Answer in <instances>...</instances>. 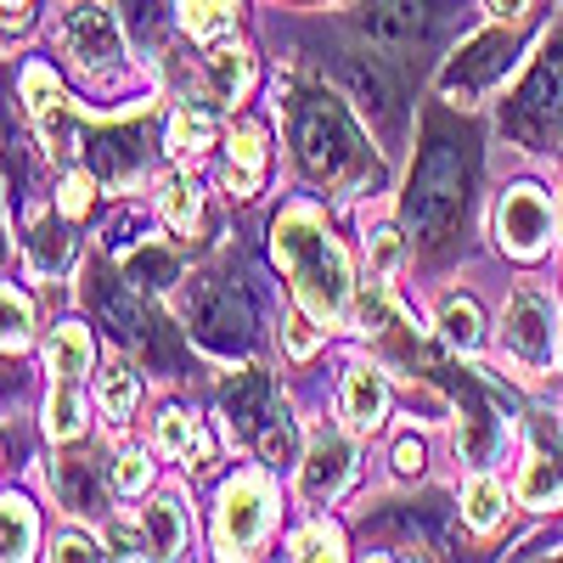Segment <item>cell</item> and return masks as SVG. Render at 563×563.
<instances>
[{
	"mask_svg": "<svg viewBox=\"0 0 563 563\" xmlns=\"http://www.w3.org/2000/svg\"><path fill=\"white\" fill-rule=\"evenodd\" d=\"M271 243H276L282 271L294 276L299 305H305L321 327L344 321V310H350V265H344V249L333 243V231L321 225V214H316L310 203L282 209L276 225H271Z\"/></svg>",
	"mask_w": 563,
	"mask_h": 563,
	"instance_id": "1",
	"label": "cell"
},
{
	"mask_svg": "<svg viewBox=\"0 0 563 563\" xmlns=\"http://www.w3.org/2000/svg\"><path fill=\"white\" fill-rule=\"evenodd\" d=\"M462 203H467V169H462V153L456 141L434 135L422 147L417 169H411V186H406V220L422 243H445L456 220H462Z\"/></svg>",
	"mask_w": 563,
	"mask_h": 563,
	"instance_id": "2",
	"label": "cell"
},
{
	"mask_svg": "<svg viewBox=\"0 0 563 563\" xmlns=\"http://www.w3.org/2000/svg\"><path fill=\"white\" fill-rule=\"evenodd\" d=\"M294 141H299V158H305V169L316 180H344L361 164V135H355L344 102L327 97V90L299 97V108H294Z\"/></svg>",
	"mask_w": 563,
	"mask_h": 563,
	"instance_id": "3",
	"label": "cell"
},
{
	"mask_svg": "<svg viewBox=\"0 0 563 563\" xmlns=\"http://www.w3.org/2000/svg\"><path fill=\"white\" fill-rule=\"evenodd\" d=\"M180 316H186V333H192L203 350L214 355H243L254 344V316H249V299L238 288H225L220 276H198L180 299Z\"/></svg>",
	"mask_w": 563,
	"mask_h": 563,
	"instance_id": "4",
	"label": "cell"
},
{
	"mask_svg": "<svg viewBox=\"0 0 563 563\" xmlns=\"http://www.w3.org/2000/svg\"><path fill=\"white\" fill-rule=\"evenodd\" d=\"M501 124H507L512 141H525V147H541V141H552V130L563 124V40H552L547 57L525 74L519 90H512Z\"/></svg>",
	"mask_w": 563,
	"mask_h": 563,
	"instance_id": "5",
	"label": "cell"
},
{
	"mask_svg": "<svg viewBox=\"0 0 563 563\" xmlns=\"http://www.w3.org/2000/svg\"><path fill=\"white\" fill-rule=\"evenodd\" d=\"M271 525V485L260 474H238L225 490H220V512H214V547L225 558L249 552Z\"/></svg>",
	"mask_w": 563,
	"mask_h": 563,
	"instance_id": "6",
	"label": "cell"
},
{
	"mask_svg": "<svg viewBox=\"0 0 563 563\" xmlns=\"http://www.w3.org/2000/svg\"><path fill=\"white\" fill-rule=\"evenodd\" d=\"M496 243L512 254V260H536L547 254L552 243V203L541 186H512L496 209Z\"/></svg>",
	"mask_w": 563,
	"mask_h": 563,
	"instance_id": "7",
	"label": "cell"
},
{
	"mask_svg": "<svg viewBox=\"0 0 563 563\" xmlns=\"http://www.w3.org/2000/svg\"><path fill=\"white\" fill-rule=\"evenodd\" d=\"M501 339H507V350L519 355V361H530V366H552V355H558V321H552V305H547L541 294L519 288V294L507 299Z\"/></svg>",
	"mask_w": 563,
	"mask_h": 563,
	"instance_id": "8",
	"label": "cell"
},
{
	"mask_svg": "<svg viewBox=\"0 0 563 563\" xmlns=\"http://www.w3.org/2000/svg\"><path fill=\"white\" fill-rule=\"evenodd\" d=\"M63 45H68V57H74L85 74H108V68H119V57H124L119 23H113V12H102V7H74V12L63 18Z\"/></svg>",
	"mask_w": 563,
	"mask_h": 563,
	"instance_id": "9",
	"label": "cell"
},
{
	"mask_svg": "<svg viewBox=\"0 0 563 563\" xmlns=\"http://www.w3.org/2000/svg\"><path fill=\"white\" fill-rule=\"evenodd\" d=\"M429 29H434V0H372L366 12V34L384 52H411V45L429 40Z\"/></svg>",
	"mask_w": 563,
	"mask_h": 563,
	"instance_id": "10",
	"label": "cell"
},
{
	"mask_svg": "<svg viewBox=\"0 0 563 563\" xmlns=\"http://www.w3.org/2000/svg\"><path fill=\"white\" fill-rule=\"evenodd\" d=\"M507 52H512V40H507V34H479V40L445 68V102L467 108V102H474V90L490 85V79L507 68Z\"/></svg>",
	"mask_w": 563,
	"mask_h": 563,
	"instance_id": "11",
	"label": "cell"
},
{
	"mask_svg": "<svg viewBox=\"0 0 563 563\" xmlns=\"http://www.w3.org/2000/svg\"><path fill=\"white\" fill-rule=\"evenodd\" d=\"M350 467H355L350 440L316 434L310 451H305V462H299V490H305V501H333V496L344 490V479H350Z\"/></svg>",
	"mask_w": 563,
	"mask_h": 563,
	"instance_id": "12",
	"label": "cell"
},
{
	"mask_svg": "<svg viewBox=\"0 0 563 563\" xmlns=\"http://www.w3.org/2000/svg\"><path fill=\"white\" fill-rule=\"evenodd\" d=\"M344 90H350V102H361L366 119H384V124L400 119V85L378 57H350L344 63Z\"/></svg>",
	"mask_w": 563,
	"mask_h": 563,
	"instance_id": "13",
	"label": "cell"
},
{
	"mask_svg": "<svg viewBox=\"0 0 563 563\" xmlns=\"http://www.w3.org/2000/svg\"><path fill=\"white\" fill-rule=\"evenodd\" d=\"M339 406H344V422H350L355 434L384 429V417H389V384H384V372L378 366H350Z\"/></svg>",
	"mask_w": 563,
	"mask_h": 563,
	"instance_id": "14",
	"label": "cell"
},
{
	"mask_svg": "<svg viewBox=\"0 0 563 563\" xmlns=\"http://www.w3.org/2000/svg\"><path fill=\"white\" fill-rule=\"evenodd\" d=\"M220 400H225L231 429H238V434H260L265 417H271V378H265V372H243L238 384H225Z\"/></svg>",
	"mask_w": 563,
	"mask_h": 563,
	"instance_id": "15",
	"label": "cell"
},
{
	"mask_svg": "<svg viewBox=\"0 0 563 563\" xmlns=\"http://www.w3.org/2000/svg\"><path fill=\"white\" fill-rule=\"evenodd\" d=\"M260 164H265V130L260 124H238V130H231V175H225L238 198H254Z\"/></svg>",
	"mask_w": 563,
	"mask_h": 563,
	"instance_id": "16",
	"label": "cell"
},
{
	"mask_svg": "<svg viewBox=\"0 0 563 563\" xmlns=\"http://www.w3.org/2000/svg\"><path fill=\"white\" fill-rule=\"evenodd\" d=\"M52 485H57V496H63L74 512H97V507H102V474H97V462H90V456L57 462Z\"/></svg>",
	"mask_w": 563,
	"mask_h": 563,
	"instance_id": "17",
	"label": "cell"
},
{
	"mask_svg": "<svg viewBox=\"0 0 563 563\" xmlns=\"http://www.w3.org/2000/svg\"><path fill=\"white\" fill-rule=\"evenodd\" d=\"M124 282L135 294H158V288H169V282H180V260L169 249H135L124 260Z\"/></svg>",
	"mask_w": 563,
	"mask_h": 563,
	"instance_id": "18",
	"label": "cell"
},
{
	"mask_svg": "<svg viewBox=\"0 0 563 563\" xmlns=\"http://www.w3.org/2000/svg\"><path fill=\"white\" fill-rule=\"evenodd\" d=\"M90 164H97V175H108V180L130 175V169L141 164V135H135V130H108V135H97V141H90Z\"/></svg>",
	"mask_w": 563,
	"mask_h": 563,
	"instance_id": "19",
	"label": "cell"
},
{
	"mask_svg": "<svg viewBox=\"0 0 563 563\" xmlns=\"http://www.w3.org/2000/svg\"><path fill=\"white\" fill-rule=\"evenodd\" d=\"M519 496H525L530 507H547V501H558V496H563V451H558V445H552V451L541 445V451L530 456Z\"/></svg>",
	"mask_w": 563,
	"mask_h": 563,
	"instance_id": "20",
	"label": "cell"
},
{
	"mask_svg": "<svg viewBox=\"0 0 563 563\" xmlns=\"http://www.w3.org/2000/svg\"><path fill=\"white\" fill-rule=\"evenodd\" d=\"M0 547H7L12 563L34 558V507L12 490H7V501H0Z\"/></svg>",
	"mask_w": 563,
	"mask_h": 563,
	"instance_id": "21",
	"label": "cell"
},
{
	"mask_svg": "<svg viewBox=\"0 0 563 563\" xmlns=\"http://www.w3.org/2000/svg\"><path fill=\"white\" fill-rule=\"evenodd\" d=\"M180 23L198 40H225L238 23V0H180Z\"/></svg>",
	"mask_w": 563,
	"mask_h": 563,
	"instance_id": "22",
	"label": "cell"
},
{
	"mask_svg": "<svg viewBox=\"0 0 563 563\" xmlns=\"http://www.w3.org/2000/svg\"><path fill=\"white\" fill-rule=\"evenodd\" d=\"M141 530H147L153 558H175L180 541H186V525H180V507L175 501H153L147 512H141Z\"/></svg>",
	"mask_w": 563,
	"mask_h": 563,
	"instance_id": "23",
	"label": "cell"
},
{
	"mask_svg": "<svg viewBox=\"0 0 563 563\" xmlns=\"http://www.w3.org/2000/svg\"><path fill=\"white\" fill-rule=\"evenodd\" d=\"M440 333H445V344H456V350H479V339H485V321H479V305L474 299H445V310H440Z\"/></svg>",
	"mask_w": 563,
	"mask_h": 563,
	"instance_id": "24",
	"label": "cell"
},
{
	"mask_svg": "<svg viewBox=\"0 0 563 563\" xmlns=\"http://www.w3.org/2000/svg\"><path fill=\"white\" fill-rule=\"evenodd\" d=\"M209 74H214V85H220V97L238 102L243 90H249V79H254V63H249L243 45H214V52H209Z\"/></svg>",
	"mask_w": 563,
	"mask_h": 563,
	"instance_id": "25",
	"label": "cell"
},
{
	"mask_svg": "<svg viewBox=\"0 0 563 563\" xmlns=\"http://www.w3.org/2000/svg\"><path fill=\"white\" fill-rule=\"evenodd\" d=\"M52 372L57 378H85L90 372V333L85 327H57L52 333Z\"/></svg>",
	"mask_w": 563,
	"mask_h": 563,
	"instance_id": "26",
	"label": "cell"
},
{
	"mask_svg": "<svg viewBox=\"0 0 563 563\" xmlns=\"http://www.w3.org/2000/svg\"><path fill=\"white\" fill-rule=\"evenodd\" d=\"M158 445H164L169 456H198V462L209 456V434H203L186 411H164V422H158Z\"/></svg>",
	"mask_w": 563,
	"mask_h": 563,
	"instance_id": "27",
	"label": "cell"
},
{
	"mask_svg": "<svg viewBox=\"0 0 563 563\" xmlns=\"http://www.w3.org/2000/svg\"><path fill=\"white\" fill-rule=\"evenodd\" d=\"M462 512H467V525H474V530H496L501 512H507V490L479 474L474 485H467V496H462Z\"/></svg>",
	"mask_w": 563,
	"mask_h": 563,
	"instance_id": "28",
	"label": "cell"
},
{
	"mask_svg": "<svg viewBox=\"0 0 563 563\" xmlns=\"http://www.w3.org/2000/svg\"><path fill=\"white\" fill-rule=\"evenodd\" d=\"M164 220L175 225V231H192L198 225V214H203V198H198V186L192 180H186V175H169L164 180Z\"/></svg>",
	"mask_w": 563,
	"mask_h": 563,
	"instance_id": "29",
	"label": "cell"
},
{
	"mask_svg": "<svg viewBox=\"0 0 563 563\" xmlns=\"http://www.w3.org/2000/svg\"><path fill=\"white\" fill-rule=\"evenodd\" d=\"M23 102H29V113H34V119H45V113H57V108H63L57 74L45 68V63H29V68H23Z\"/></svg>",
	"mask_w": 563,
	"mask_h": 563,
	"instance_id": "30",
	"label": "cell"
},
{
	"mask_svg": "<svg viewBox=\"0 0 563 563\" xmlns=\"http://www.w3.org/2000/svg\"><path fill=\"white\" fill-rule=\"evenodd\" d=\"M209 141H214V124L203 113H175L169 119V153L175 158H198Z\"/></svg>",
	"mask_w": 563,
	"mask_h": 563,
	"instance_id": "31",
	"label": "cell"
},
{
	"mask_svg": "<svg viewBox=\"0 0 563 563\" xmlns=\"http://www.w3.org/2000/svg\"><path fill=\"white\" fill-rule=\"evenodd\" d=\"M254 440H260L265 462H276V467H282V462H299V429H294V417H276V411H271L265 429H260Z\"/></svg>",
	"mask_w": 563,
	"mask_h": 563,
	"instance_id": "32",
	"label": "cell"
},
{
	"mask_svg": "<svg viewBox=\"0 0 563 563\" xmlns=\"http://www.w3.org/2000/svg\"><path fill=\"white\" fill-rule=\"evenodd\" d=\"M79 378H63V389L52 395V417H45V429H52L57 440H74L85 429V406H79Z\"/></svg>",
	"mask_w": 563,
	"mask_h": 563,
	"instance_id": "33",
	"label": "cell"
},
{
	"mask_svg": "<svg viewBox=\"0 0 563 563\" xmlns=\"http://www.w3.org/2000/svg\"><path fill=\"white\" fill-rule=\"evenodd\" d=\"M288 558H344V536H339V525H305L299 536H294V547H288Z\"/></svg>",
	"mask_w": 563,
	"mask_h": 563,
	"instance_id": "34",
	"label": "cell"
},
{
	"mask_svg": "<svg viewBox=\"0 0 563 563\" xmlns=\"http://www.w3.org/2000/svg\"><path fill=\"white\" fill-rule=\"evenodd\" d=\"M130 406H135V378L124 366H108L102 372V411L108 417H130Z\"/></svg>",
	"mask_w": 563,
	"mask_h": 563,
	"instance_id": "35",
	"label": "cell"
},
{
	"mask_svg": "<svg viewBox=\"0 0 563 563\" xmlns=\"http://www.w3.org/2000/svg\"><path fill=\"white\" fill-rule=\"evenodd\" d=\"M68 260V231L52 220V225H40L34 231V271H57Z\"/></svg>",
	"mask_w": 563,
	"mask_h": 563,
	"instance_id": "36",
	"label": "cell"
},
{
	"mask_svg": "<svg viewBox=\"0 0 563 563\" xmlns=\"http://www.w3.org/2000/svg\"><path fill=\"white\" fill-rule=\"evenodd\" d=\"M29 321H34V305L18 288H7V350H23L29 344Z\"/></svg>",
	"mask_w": 563,
	"mask_h": 563,
	"instance_id": "37",
	"label": "cell"
},
{
	"mask_svg": "<svg viewBox=\"0 0 563 563\" xmlns=\"http://www.w3.org/2000/svg\"><path fill=\"white\" fill-rule=\"evenodd\" d=\"M147 479H153V462H147V456H135V451L119 456V467H113V485H119V490L135 496V490H147Z\"/></svg>",
	"mask_w": 563,
	"mask_h": 563,
	"instance_id": "38",
	"label": "cell"
},
{
	"mask_svg": "<svg viewBox=\"0 0 563 563\" xmlns=\"http://www.w3.org/2000/svg\"><path fill=\"white\" fill-rule=\"evenodd\" d=\"M90 203V175H68L63 180V214H85Z\"/></svg>",
	"mask_w": 563,
	"mask_h": 563,
	"instance_id": "39",
	"label": "cell"
},
{
	"mask_svg": "<svg viewBox=\"0 0 563 563\" xmlns=\"http://www.w3.org/2000/svg\"><path fill=\"white\" fill-rule=\"evenodd\" d=\"M395 260H400V243H395V231H378V265H372V282H389Z\"/></svg>",
	"mask_w": 563,
	"mask_h": 563,
	"instance_id": "40",
	"label": "cell"
},
{
	"mask_svg": "<svg viewBox=\"0 0 563 563\" xmlns=\"http://www.w3.org/2000/svg\"><path fill=\"white\" fill-rule=\"evenodd\" d=\"M158 7H164V0H130V23H135L141 34H153V29H158Z\"/></svg>",
	"mask_w": 563,
	"mask_h": 563,
	"instance_id": "41",
	"label": "cell"
},
{
	"mask_svg": "<svg viewBox=\"0 0 563 563\" xmlns=\"http://www.w3.org/2000/svg\"><path fill=\"white\" fill-rule=\"evenodd\" d=\"M288 350H294V355H310V350H316V333H310V321H305V316L288 321Z\"/></svg>",
	"mask_w": 563,
	"mask_h": 563,
	"instance_id": "42",
	"label": "cell"
},
{
	"mask_svg": "<svg viewBox=\"0 0 563 563\" xmlns=\"http://www.w3.org/2000/svg\"><path fill=\"white\" fill-rule=\"evenodd\" d=\"M108 547H113V558H141V552H153V547H141L130 530H108Z\"/></svg>",
	"mask_w": 563,
	"mask_h": 563,
	"instance_id": "43",
	"label": "cell"
},
{
	"mask_svg": "<svg viewBox=\"0 0 563 563\" xmlns=\"http://www.w3.org/2000/svg\"><path fill=\"white\" fill-rule=\"evenodd\" d=\"M52 558H63V563H79V558H97V552H90V541H85V536H63Z\"/></svg>",
	"mask_w": 563,
	"mask_h": 563,
	"instance_id": "44",
	"label": "cell"
},
{
	"mask_svg": "<svg viewBox=\"0 0 563 563\" xmlns=\"http://www.w3.org/2000/svg\"><path fill=\"white\" fill-rule=\"evenodd\" d=\"M395 467H400V474H417V467H422V445L417 440H400L395 445Z\"/></svg>",
	"mask_w": 563,
	"mask_h": 563,
	"instance_id": "45",
	"label": "cell"
},
{
	"mask_svg": "<svg viewBox=\"0 0 563 563\" xmlns=\"http://www.w3.org/2000/svg\"><path fill=\"white\" fill-rule=\"evenodd\" d=\"M490 7H496V12H501V18H519V12H525V7H530V0H490Z\"/></svg>",
	"mask_w": 563,
	"mask_h": 563,
	"instance_id": "46",
	"label": "cell"
},
{
	"mask_svg": "<svg viewBox=\"0 0 563 563\" xmlns=\"http://www.w3.org/2000/svg\"><path fill=\"white\" fill-rule=\"evenodd\" d=\"M29 7V0H7V12H23Z\"/></svg>",
	"mask_w": 563,
	"mask_h": 563,
	"instance_id": "47",
	"label": "cell"
}]
</instances>
